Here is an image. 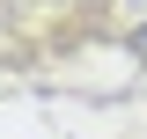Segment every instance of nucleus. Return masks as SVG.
Here are the masks:
<instances>
[{
    "instance_id": "1",
    "label": "nucleus",
    "mask_w": 147,
    "mask_h": 139,
    "mask_svg": "<svg viewBox=\"0 0 147 139\" xmlns=\"http://www.w3.org/2000/svg\"><path fill=\"white\" fill-rule=\"evenodd\" d=\"M132 51H140V59H147V29H140V37H132Z\"/></svg>"
}]
</instances>
